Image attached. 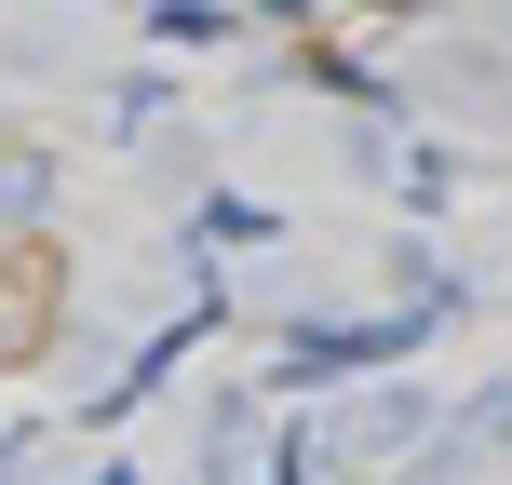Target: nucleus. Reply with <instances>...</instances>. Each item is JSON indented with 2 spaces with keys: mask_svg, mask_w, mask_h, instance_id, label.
<instances>
[{
  "mask_svg": "<svg viewBox=\"0 0 512 485\" xmlns=\"http://www.w3.org/2000/svg\"><path fill=\"white\" fill-rule=\"evenodd\" d=\"M405 445H418V405H405V391H378V405L324 418V472H337V485H351V472H391Z\"/></svg>",
  "mask_w": 512,
  "mask_h": 485,
  "instance_id": "nucleus-1",
  "label": "nucleus"
},
{
  "mask_svg": "<svg viewBox=\"0 0 512 485\" xmlns=\"http://www.w3.org/2000/svg\"><path fill=\"white\" fill-rule=\"evenodd\" d=\"M445 459H512V391H472V418H459Z\"/></svg>",
  "mask_w": 512,
  "mask_h": 485,
  "instance_id": "nucleus-2",
  "label": "nucleus"
}]
</instances>
